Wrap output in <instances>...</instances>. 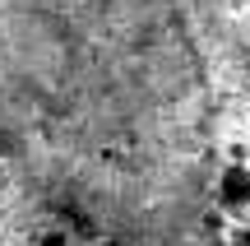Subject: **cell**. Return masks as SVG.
<instances>
[{
	"instance_id": "cell-4",
	"label": "cell",
	"mask_w": 250,
	"mask_h": 246,
	"mask_svg": "<svg viewBox=\"0 0 250 246\" xmlns=\"http://www.w3.org/2000/svg\"><path fill=\"white\" fill-rule=\"evenodd\" d=\"M232 246H250V228H236L232 232Z\"/></svg>"
},
{
	"instance_id": "cell-1",
	"label": "cell",
	"mask_w": 250,
	"mask_h": 246,
	"mask_svg": "<svg viewBox=\"0 0 250 246\" xmlns=\"http://www.w3.org/2000/svg\"><path fill=\"white\" fill-rule=\"evenodd\" d=\"M0 163L61 228L176 246L218 172L186 0H0Z\"/></svg>"
},
{
	"instance_id": "cell-2",
	"label": "cell",
	"mask_w": 250,
	"mask_h": 246,
	"mask_svg": "<svg viewBox=\"0 0 250 246\" xmlns=\"http://www.w3.org/2000/svg\"><path fill=\"white\" fill-rule=\"evenodd\" d=\"M208 195H213L227 214H246V209H250V167H246V163L218 167V172H213V186H208Z\"/></svg>"
},
{
	"instance_id": "cell-5",
	"label": "cell",
	"mask_w": 250,
	"mask_h": 246,
	"mask_svg": "<svg viewBox=\"0 0 250 246\" xmlns=\"http://www.w3.org/2000/svg\"><path fill=\"white\" fill-rule=\"evenodd\" d=\"M98 246H130V242H121V237H102Z\"/></svg>"
},
{
	"instance_id": "cell-3",
	"label": "cell",
	"mask_w": 250,
	"mask_h": 246,
	"mask_svg": "<svg viewBox=\"0 0 250 246\" xmlns=\"http://www.w3.org/2000/svg\"><path fill=\"white\" fill-rule=\"evenodd\" d=\"M37 246H70V232L65 228H51V232H42V242Z\"/></svg>"
}]
</instances>
